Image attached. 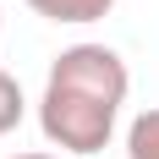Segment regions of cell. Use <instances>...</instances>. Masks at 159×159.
<instances>
[{"mask_svg": "<svg viewBox=\"0 0 159 159\" xmlns=\"http://www.w3.org/2000/svg\"><path fill=\"white\" fill-rule=\"evenodd\" d=\"M28 115V99H22V82L11 77V71H0V137L6 132H16V121Z\"/></svg>", "mask_w": 159, "mask_h": 159, "instance_id": "4", "label": "cell"}, {"mask_svg": "<svg viewBox=\"0 0 159 159\" xmlns=\"http://www.w3.org/2000/svg\"><path fill=\"white\" fill-rule=\"evenodd\" d=\"M11 159H61V154H11Z\"/></svg>", "mask_w": 159, "mask_h": 159, "instance_id": "5", "label": "cell"}, {"mask_svg": "<svg viewBox=\"0 0 159 159\" xmlns=\"http://www.w3.org/2000/svg\"><path fill=\"white\" fill-rule=\"evenodd\" d=\"M126 159H159V104L132 115L126 126Z\"/></svg>", "mask_w": 159, "mask_h": 159, "instance_id": "3", "label": "cell"}, {"mask_svg": "<svg viewBox=\"0 0 159 159\" xmlns=\"http://www.w3.org/2000/svg\"><path fill=\"white\" fill-rule=\"evenodd\" d=\"M33 16L44 22H66V28H88V22H104L115 11V0H28Z\"/></svg>", "mask_w": 159, "mask_h": 159, "instance_id": "2", "label": "cell"}, {"mask_svg": "<svg viewBox=\"0 0 159 159\" xmlns=\"http://www.w3.org/2000/svg\"><path fill=\"white\" fill-rule=\"evenodd\" d=\"M126 93L132 71L110 44H71L49 61L39 93V132L61 154H99L115 137Z\"/></svg>", "mask_w": 159, "mask_h": 159, "instance_id": "1", "label": "cell"}]
</instances>
